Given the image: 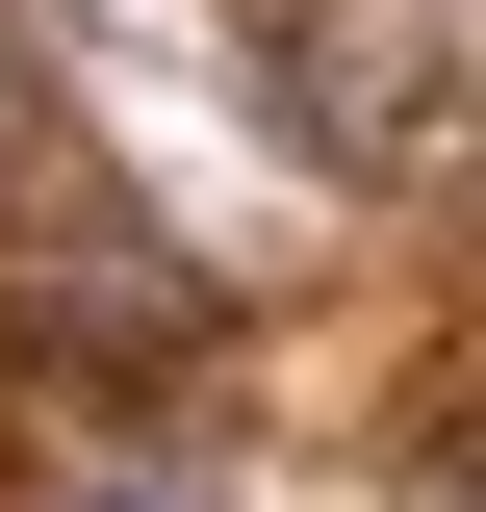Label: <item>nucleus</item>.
Returning a JSON list of instances; mask_svg holds the SVG:
<instances>
[{
  "instance_id": "nucleus-3",
  "label": "nucleus",
  "mask_w": 486,
  "mask_h": 512,
  "mask_svg": "<svg viewBox=\"0 0 486 512\" xmlns=\"http://www.w3.org/2000/svg\"><path fill=\"white\" fill-rule=\"evenodd\" d=\"M77 512H180V487H77Z\"/></svg>"
},
{
  "instance_id": "nucleus-1",
  "label": "nucleus",
  "mask_w": 486,
  "mask_h": 512,
  "mask_svg": "<svg viewBox=\"0 0 486 512\" xmlns=\"http://www.w3.org/2000/svg\"><path fill=\"white\" fill-rule=\"evenodd\" d=\"M282 128L384 180V154L435 128V0H307V26H282Z\"/></svg>"
},
{
  "instance_id": "nucleus-2",
  "label": "nucleus",
  "mask_w": 486,
  "mask_h": 512,
  "mask_svg": "<svg viewBox=\"0 0 486 512\" xmlns=\"http://www.w3.org/2000/svg\"><path fill=\"white\" fill-rule=\"evenodd\" d=\"M26 154H52V77H26V52H0V205H26Z\"/></svg>"
}]
</instances>
